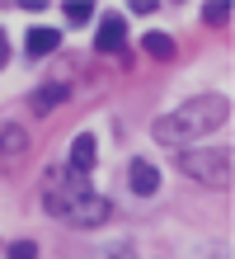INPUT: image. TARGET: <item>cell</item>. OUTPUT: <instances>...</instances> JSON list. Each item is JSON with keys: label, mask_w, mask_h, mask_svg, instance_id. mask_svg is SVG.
Listing matches in <instances>:
<instances>
[{"label": "cell", "mask_w": 235, "mask_h": 259, "mask_svg": "<svg viewBox=\"0 0 235 259\" xmlns=\"http://www.w3.org/2000/svg\"><path fill=\"white\" fill-rule=\"evenodd\" d=\"M226 118H230V99H193V104H183L174 113L155 118L151 137L160 146H183V142H198V137L216 132Z\"/></svg>", "instance_id": "6da1fadb"}, {"label": "cell", "mask_w": 235, "mask_h": 259, "mask_svg": "<svg viewBox=\"0 0 235 259\" xmlns=\"http://www.w3.org/2000/svg\"><path fill=\"white\" fill-rule=\"evenodd\" d=\"M179 170L183 175H193L198 184H207V189H230V151H179Z\"/></svg>", "instance_id": "7a4b0ae2"}, {"label": "cell", "mask_w": 235, "mask_h": 259, "mask_svg": "<svg viewBox=\"0 0 235 259\" xmlns=\"http://www.w3.org/2000/svg\"><path fill=\"white\" fill-rule=\"evenodd\" d=\"M127 184H132V193L151 198L155 189H160V170H155L151 160H132V165H127Z\"/></svg>", "instance_id": "3957f363"}, {"label": "cell", "mask_w": 235, "mask_h": 259, "mask_svg": "<svg viewBox=\"0 0 235 259\" xmlns=\"http://www.w3.org/2000/svg\"><path fill=\"white\" fill-rule=\"evenodd\" d=\"M94 160H99V146H94V137H89V132H80V137L71 142V165H66V170L89 175V170H94Z\"/></svg>", "instance_id": "277c9868"}, {"label": "cell", "mask_w": 235, "mask_h": 259, "mask_svg": "<svg viewBox=\"0 0 235 259\" xmlns=\"http://www.w3.org/2000/svg\"><path fill=\"white\" fill-rule=\"evenodd\" d=\"M122 28L127 24H122L118 14H108V19L99 24V33H94V48L99 52H122Z\"/></svg>", "instance_id": "5b68a950"}, {"label": "cell", "mask_w": 235, "mask_h": 259, "mask_svg": "<svg viewBox=\"0 0 235 259\" xmlns=\"http://www.w3.org/2000/svg\"><path fill=\"white\" fill-rule=\"evenodd\" d=\"M66 99H71V85H42V90H33V113H52Z\"/></svg>", "instance_id": "8992f818"}, {"label": "cell", "mask_w": 235, "mask_h": 259, "mask_svg": "<svg viewBox=\"0 0 235 259\" xmlns=\"http://www.w3.org/2000/svg\"><path fill=\"white\" fill-rule=\"evenodd\" d=\"M57 42H61L57 28H28V57H47V52H57Z\"/></svg>", "instance_id": "52a82bcc"}, {"label": "cell", "mask_w": 235, "mask_h": 259, "mask_svg": "<svg viewBox=\"0 0 235 259\" xmlns=\"http://www.w3.org/2000/svg\"><path fill=\"white\" fill-rule=\"evenodd\" d=\"M141 48H146V57H155V62H174V38L169 33H146V42H141Z\"/></svg>", "instance_id": "ba28073f"}, {"label": "cell", "mask_w": 235, "mask_h": 259, "mask_svg": "<svg viewBox=\"0 0 235 259\" xmlns=\"http://www.w3.org/2000/svg\"><path fill=\"white\" fill-rule=\"evenodd\" d=\"M24 146H28L24 127H0V151H5V156H24Z\"/></svg>", "instance_id": "9c48e42d"}, {"label": "cell", "mask_w": 235, "mask_h": 259, "mask_svg": "<svg viewBox=\"0 0 235 259\" xmlns=\"http://www.w3.org/2000/svg\"><path fill=\"white\" fill-rule=\"evenodd\" d=\"M5 259H38V245L33 240H14V245L5 250Z\"/></svg>", "instance_id": "30bf717a"}, {"label": "cell", "mask_w": 235, "mask_h": 259, "mask_svg": "<svg viewBox=\"0 0 235 259\" xmlns=\"http://www.w3.org/2000/svg\"><path fill=\"white\" fill-rule=\"evenodd\" d=\"M202 19H207L212 28H216V24H226V19H230V5H202Z\"/></svg>", "instance_id": "8fae6325"}, {"label": "cell", "mask_w": 235, "mask_h": 259, "mask_svg": "<svg viewBox=\"0 0 235 259\" xmlns=\"http://www.w3.org/2000/svg\"><path fill=\"white\" fill-rule=\"evenodd\" d=\"M66 19H71V24H89L94 10H89V5H66Z\"/></svg>", "instance_id": "7c38bea8"}, {"label": "cell", "mask_w": 235, "mask_h": 259, "mask_svg": "<svg viewBox=\"0 0 235 259\" xmlns=\"http://www.w3.org/2000/svg\"><path fill=\"white\" fill-rule=\"evenodd\" d=\"M104 259H132V245L122 240V245H113V250H104Z\"/></svg>", "instance_id": "4fadbf2b"}, {"label": "cell", "mask_w": 235, "mask_h": 259, "mask_svg": "<svg viewBox=\"0 0 235 259\" xmlns=\"http://www.w3.org/2000/svg\"><path fill=\"white\" fill-rule=\"evenodd\" d=\"M10 62V42H5V33H0V66Z\"/></svg>", "instance_id": "5bb4252c"}]
</instances>
